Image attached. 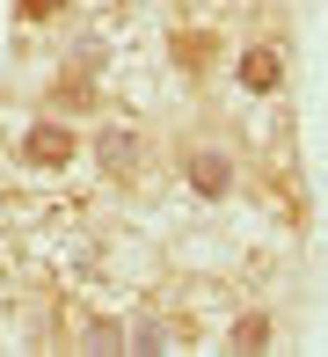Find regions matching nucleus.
<instances>
[{"instance_id":"obj_8","label":"nucleus","mask_w":328,"mask_h":357,"mask_svg":"<svg viewBox=\"0 0 328 357\" xmlns=\"http://www.w3.org/2000/svg\"><path fill=\"white\" fill-rule=\"evenodd\" d=\"M52 109H95V80L88 73H66L52 88Z\"/></svg>"},{"instance_id":"obj_3","label":"nucleus","mask_w":328,"mask_h":357,"mask_svg":"<svg viewBox=\"0 0 328 357\" xmlns=\"http://www.w3.org/2000/svg\"><path fill=\"white\" fill-rule=\"evenodd\" d=\"M234 80L248 95H277L285 88V52H277V44H248V52L234 59Z\"/></svg>"},{"instance_id":"obj_1","label":"nucleus","mask_w":328,"mask_h":357,"mask_svg":"<svg viewBox=\"0 0 328 357\" xmlns=\"http://www.w3.org/2000/svg\"><path fill=\"white\" fill-rule=\"evenodd\" d=\"M183 183L197 190V197L219 204L226 190H234V153H226V146H190L183 153Z\"/></svg>"},{"instance_id":"obj_9","label":"nucleus","mask_w":328,"mask_h":357,"mask_svg":"<svg viewBox=\"0 0 328 357\" xmlns=\"http://www.w3.org/2000/svg\"><path fill=\"white\" fill-rule=\"evenodd\" d=\"M66 8H73V0H15L22 22H52V15H66Z\"/></svg>"},{"instance_id":"obj_5","label":"nucleus","mask_w":328,"mask_h":357,"mask_svg":"<svg viewBox=\"0 0 328 357\" xmlns=\"http://www.w3.org/2000/svg\"><path fill=\"white\" fill-rule=\"evenodd\" d=\"M168 59L190 80H204L211 66H219V37H211V29H175V37H168Z\"/></svg>"},{"instance_id":"obj_7","label":"nucleus","mask_w":328,"mask_h":357,"mask_svg":"<svg viewBox=\"0 0 328 357\" xmlns=\"http://www.w3.org/2000/svg\"><path fill=\"white\" fill-rule=\"evenodd\" d=\"M226 350H270V314H241L226 328Z\"/></svg>"},{"instance_id":"obj_6","label":"nucleus","mask_w":328,"mask_h":357,"mask_svg":"<svg viewBox=\"0 0 328 357\" xmlns=\"http://www.w3.org/2000/svg\"><path fill=\"white\" fill-rule=\"evenodd\" d=\"M124 343H131V350H175V343H190V335H183V321H161V314H146L139 328L124 335Z\"/></svg>"},{"instance_id":"obj_4","label":"nucleus","mask_w":328,"mask_h":357,"mask_svg":"<svg viewBox=\"0 0 328 357\" xmlns=\"http://www.w3.org/2000/svg\"><path fill=\"white\" fill-rule=\"evenodd\" d=\"M22 160L29 168H66V160H73V132H66L59 117H37L22 132Z\"/></svg>"},{"instance_id":"obj_2","label":"nucleus","mask_w":328,"mask_h":357,"mask_svg":"<svg viewBox=\"0 0 328 357\" xmlns=\"http://www.w3.org/2000/svg\"><path fill=\"white\" fill-rule=\"evenodd\" d=\"M95 160H103V175L131 183V175L146 168V139H139V124H103V139H95Z\"/></svg>"}]
</instances>
